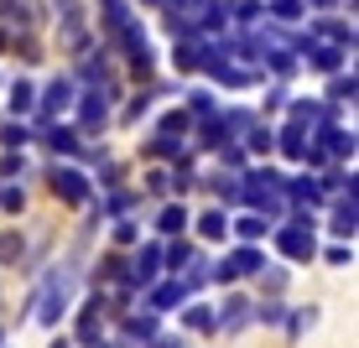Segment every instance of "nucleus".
<instances>
[{"label":"nucleus","instance_id":"2","mask_svg":"<svg viewBox=\"0 0 359 348\" xmlns=\"http://www.w3.org/2000/svg\"><path fill=\"white\" fill-rule=\"evenodd\" d=\"M57 348H63V343H57Z\"/></svg>","mask_w":359,"mask_h":348},{"label":"nucleus","instance_id":"1","mask_svg":"<svg viewBox=\"0 0 359 348\" xmlns=\"http://www.w3.org/2000/svg\"><path fill=\"white\" fill-rule=\"evenodd\" d=\"M203 234H224V214H208L203 218Z\"/></svg>","mask_w":359,"mask_h":348}]
</instances>
